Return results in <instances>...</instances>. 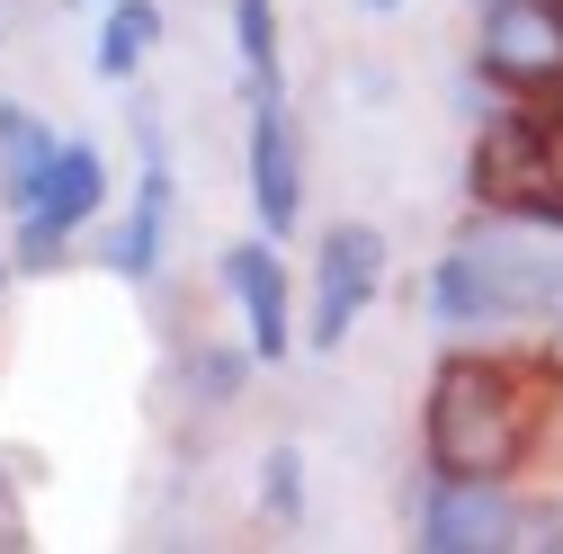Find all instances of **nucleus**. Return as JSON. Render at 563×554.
Returning <instances> with one entry per match:
<instances>
[{
  "mask_svg": "<svg viewBox=\"0 0 563 554\" xmlns=\"http://www.w3.org/2000/svg\"><path fill=\"white\" fill-rule=\"evenodd\" d=\"M510 501L501 492H483L474 474H439V492L430 510H420V545L430 554H492V545H510Z\"/></svg>",
  "mask_w": 563,
  "mask_h": 554,
  "instance_id": "423d86ee",
  "label": "nucleus"
},
{
  "mask_svg": "<svg viewBox=\"0 0 563 554\" xmlns=\"http://www.w3.org/2000/svg\"><path fill=\"white\" fill-rule=\"evenodd\" d=\"M483 73L510 81V90H563V19L545 0H501L492 10V36H483Z\"/></svg>",
  "mask_w": 563,
  "mask_h": 554,
  "instance_id": "20e7f679",
  "label": "nucleus"
},
{
  "mask_svg": "<svg viewBox=\"0 0 563 554\" xmlns=\"http://www.w3.org/2000/svg\"><path fill=\"white\" fill-rule=\"evenodd\" d=\"M296 501H305V456L277 447V456H268V510H296Z\"/></svg>",
  "mask_w": 563,
  "mask_h": 554,
  "instance_id": "ddd939ff",
  "label": "nucleus"
},
{
  "mask_svg": "<svg viewBox=\"0 0 563 554\" xmlns=\"http://www.w3.org/2000/svg\"><path fill=\"white\" fill-rule=\"evenodd\" d=\"M483 10H501V0H483Z\"/></svg>",
  "mask_w": 563,
  "mask_h": 554,
  "instance_id": "2eb2a0df",
  "label": "nucleus"
},
{
  "mask_svg": "<svg viewBox=\"0 0 563 554\" xmlns=\"http://www.w3.org/2000/svg\"><path fill=\"white\" fill-rule=\"evenodd\" d=\"M99 206H108V162H99L90 144H63V153H54V179H45V197H36V215L19 224V259H54L63 242L99 215Z\"/></svg>",
  "mask_w": 563,
  "mask_h": 554,
  "instance_id": "39448f33",
  "label": "nucleus"
},
{
  "mask_svg": "<svg viewBox=\"0 0 563 554\" xmlns=\"http://www.w3.org/2000/svg\"><path fill=\"white\" fill-rule=\"evenodd\" d=\"M519 430H528V402L510 394L501 367H448L439 376V394H430V456H439V474L492 483L519 456Z\"/></svg>",
  "mask_w": 563,
  "mask_h": 554,
  "instance_id": "f03ea898",
  "label": "nucleus"
},
{
  "mask_svg": "<svg viewBox=\"0 0 563 554\" xmlns=\"http://www.w3.org/2000/svg\"><path fill=\"white\" fill-rule=\"evenodd\" d=\"M376 287H385V242L367 224H331L322 259H313V322H305V340L313 350H340V340L358 331V313L376 304Z\"/></svg>",
  "mask_w": 563,
  "mask_h": 554,
  "instance_id": "7ed1b4c3",
  "label": "nucleus"
},
{
  "mask_svg": "<svg viewBox=\"0 0 563 554\" xmlns=\"http://www.w3.org/2000/svg\"><path fill=\"white\" fill-rule=\"evenodd\" d=\"M563 313V242L554 233H465L430 268V322L483 331V322H528Z\"/></svg>",
  "mask_w": 563,
  "mask_h": 554,
  "instance_id": "f257e3e1",
  "label": "nucleus"
},
{
  "mask_svg": "<svg viewBox=\"0 0 563 554\" xmlns=\"http://www.w3.org/2000/svg\"><path fill=\"white\" fill-rule=\"evenodd\" d=\"M153 36H162V10H153V0H108V19H99V45H90L99 81H125L134 63L153 54Z\"/></svg>",
  "mask_w": 563,
  "mask_h": 554,
  "instance_id": "9b49d317",
  "label": "nucleus"
},
{
  "mask_svg": "<svg viewBox=\"0 0 563 554\" xmlns=\"http://www.w3.org/2000/svg\"><path fill=\"white\" fill-rule=\"evenodd\" d=\"M162 242H170V162H162V134H144V179H134V215L117 233V268L144 287L162 268Z\"/></svg>",
  "mask_w": 563,
  "mask_h": 554,
  "instance_id": "1a4fd4ad",
  "label": "nucleus"
},
{
  "mask_svg": "<svg viewBox=\"0 0 563 554\" xmlns=\"http://www.w3.org/2000/svg\"><path fill=\"white\" fill-rule=\"evenodd\" d=\"M54 134L27 117V108H0V188H10V206L19 215H36V197H45V179H54Z\"/></svg>",
  "mask_w": 563,
  "mask_h": 554,
  "instance_id": "9d476101",
  "label": "nucleus"
},
{
  "mask_svg": "<svg viewBox=\"0 0 563 554\" xmlns=\"http://www.w3.org/2000/svg\"><path fill=\"white\" fill-rule=\"evenodd\" d=\"M224 287H233V304H242V322H251V358H287V268H277V251L268 242H233L224 251Z\"/></svg>",
  "mask_w": 563,
  "mask_h": 554,
  "instance_id": "6e6552de",
  "label": "nucleus"
},
{
  "mask_svg": "<svg viewBox=\"0 0 563 554\" xmlns=\"http://www.w3.org/2000/svg\"><path fill=\"white\" fill-rule=\"evenodd\" d=\"M358 10H394V0H358Z\"/></svg>",
  "mask_w": 563,
  "mask_h": 554,
  "instance_id": "4468645a",
  "label": "nucleus"
},
{
  "mask_svg": "<svg viewBox=\"0 0 563 554\" xmlns=\"http://www.w3.org/2000/svg\"><path fill=\"white\" fill-rule=\"evenodd\" d=\"M251 206H260V224L268 233H287L296 224V134H287V90H251Z\"/></svg>",
  "mask_w": 563,
  "mask_h": 554,
  "instance_id": "0eeeda50",
  "label": "nucleus"
},
{
  "mask_svg": "<svg viewBox=\"0 0 563 554\" xmlns=\"http://www.w3.org/2000/svg\"><path fill=\"white\" fill-rule=\"evenodd\" d=\"M233 45H242L251 90H277V10L268 0H233Z\"/></svg>",
  "mask_w": 563,
  "mask_h": 554,
  "instance_id": "f8f14e48",
  "label": "nucleus"
}]
</instances>
